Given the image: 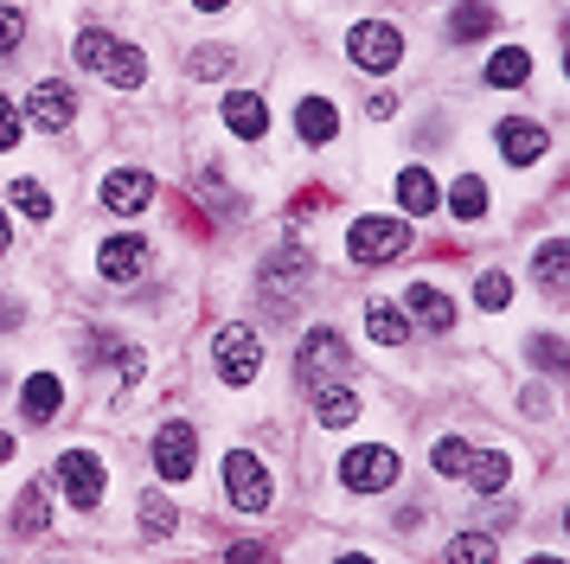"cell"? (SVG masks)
<instances>
[{
	"mask_svg": "<svg viewBox=\"0 0 570 564\" xmlns=\"http://www.w3.org/2000/svg\"><path fill=\"white\" fill-rule=\"evenodd\" d=\"M13 142H20V103L0 97V154L13 148Z\"/></svg>",
	"mask_w": 570,
	"mask_h": 564,
	"instance_id": "obj_37",
	"label": "cell"
},
{
	"mask_svg": "<svg viewBox=\"0 0 570 564\" xmlns=\"http://www.w3.org/2000/svg\"><path fill=\"white\" fill-rule=\"evenodd\" d=\"M468 461H474V443H468V436H442L430 468H436V475H468Z\"/></svg>",
	"mask_w": 570,
	"mask_h": 564,
	"instance_id": "obj_29",
	"label": "cell"
},
{
	"mask_svg": "<svg viewBox=\"0 0 570 564\" xmlns=\"http://www.w3.org/2000/svg\"><path fill=\"white\" fill-rule=\"evenodd\" d=\"M564 533H570V507H564Z\"/></svg>",
	"mask_w": 570,
	"mask_h": 564,
	"instance_id": "obj_45",
	"label": "cell"
},
{
	"mask_svg": "<svg viewBox=\"0 0 570 564\" xmlns=\"http://www.w3.org/2000/svg\"><path fill=\"white\" fill-rule=\"evenodd\" d=\"M493 142H500V154H507L513 167H532V161L551 148V135H544L539 123H525V116H507V123L493 128Z\"/></svg>",
	"mask_w": 570,
	"mask_h": 564,
	"instance_id": "obj_12",
	"label": "cell"
},
{
	"mask_svg": "<svg viewBox=\"0 0 570 564\" xmlns=\"http://www.w3.org/2000/svg\"><path fill=\"white\" fill-rule=\"evenodd\" d=\"M193 461H199V436H193V424H160V436H155L160 482H186V475H193Z\"/></svg>",
	"mask_w": 570,
	"mask_h": 564,
	"instance_id": "obj_10",
	"label": "cell"
},
{
	"mask_svg": "<svg viewBox=\"0 0 570 564\" xmlns=\"http://www.w3.org/2000/svg\"><path fill=\"white\" fill-rule=\"evenodd\" d=\"M20 32H27L20 7H0V51H13V46H20Z\"/></svg>",
	"mask_w": 570,
	"mask_h": 564,
	"instance_id": "obj_38",
	"label": "cell"
},
{
	"mask_svg": "<svg viewBox=\"0 0 570 564\" xmlns=\"http://www.w3.org/2000/svg\"><path fill=\"white\" fill-rule=\"evenodd\" d=\"M340 372H346V340H340L334 328L308 333V340H302V359H295V379L327 385V379H340Z\"/></svg>",
	"mask_w": 570,
	"mask_h": 564,
	"instance_id": "obj_8",
	"label": "cell"
},
{
	"mask_svg": "<svg viewBox=\"0 0 570 564\" xmlns=\"http://www.w3.org/2000/svg\"><path fill=\"white\" fill-rule=\"evenodd\" d=\"M71 116H78V97H71V84L65 77H39L27 90V123L32 128H71Z\"/></svg>",
	"mask_w": 570,
	"mask_h": 564,
	"instance_id": "obj_7",
	"label": "cell"
},
{
	"mask_svg": "<svg viewBox=\"0 0 570 564\" xmlns=\"http://www.w3.org/2000/svg\"><path fill=\"white\" fill-rule=\"evenodd\" d=\"M340 482L353 487V494H379V487L397 482V456L379 449V443H360V449H346V461H340Z\"/></svg>",
	"mask_w": 570,
	"mask_h": 564,
	"instance_id": "obj_6",
	"label": "cell"
},
{
	"mask_svg": "<svg viewBox=\"0 0 570 564\" xmlns=\"http://www.w3.org/2000/svg\"><path fill=\"white\" fill-rule=\"evenodd\" d=\"M314 417H321L327 430H346V424L360 417V398H353L346 385H314Z\"/></svg>",
	"mask_w": 570,
	"mask_h": 564,
	"instance_id": "obj_21",
	"label": "cell"
},
{
	"mask_svg": "<svg viewBox=\"0 0 570 564\" xmlns=\"http://www.w3.org/2000/svg\"><path fill=\"white\" fill-rule=\"evenodd\" d=\"M507 475H513V468H507V456H500V449H474V461H468V487L500 494V487H507Z\"/></svg>",
	"mask_w": 570,
	"mask_h": 564,
	"instance_id": "obj_26",
	"label": "cell"
},
{
	"mask_svg": "<svg viewBox=\"0 0 570 564\" xmlns=\"http://www.w3.org/2000/svg\"><path fill=\"white\" fill-rule=\"evenodd\" d=\"M525 353H532L539 372H570V347L558 340V333H532V347H525Z\"/></svg>",
	"mask_w": 570,
	"mask_h": 564,
	"instance_id": "obj_30",
	"label": "cell"
},
{
	"mask_svg": "<svg viewBox=\"0 0 570 564\" xmlns=\"http://www.w3.org/2000/svg\"><path fill=\"white\" fill-rule=\"evenodd\" d=\"M308 251H302V244H295V237H283V244H276V256H269V263H263V282H276V289H302V282H308ZM276 289H269V295H276Z\"/></svg>",
	"mask_w": 570,
	"mask_h": 564,
	"instance_id": "obj_15",
	"label": "cell"
},
{
	"mask_svg": "<svg viewBox=\"0 0 570 564\" xmlns=\"http://www.w3.org/2000/svg\"><path fill=\"white\" fill-rule=\"evenodd\" d=\"M13 449H20V443H13V436L0 430V461H13Z\"/></svg>",
	"mask_w": 570,
	"mask_h": 564,
	"instance_id": "obj_40",
	"label": "cell"
},
{
	"mask_svg": "<svg viewBox=\"0 0 570 564\" xmlns=\"http://www.w3.org/2000/svg\"><path fill=\"white\" fill-rule=\"evenodd\" d=\"M193 7H199V13H218V7H232V0H193Z\"/></svg>",
	"mask_w": 570,
	"mask_h": 564,
	"instance_id": "obj_42",
	"label": "cell"
},
{
	"mask_svg": "<svg viewBox=\"0 0 570 564\" xmlns=\"http://www.w3.org/2000/svg\"><path fill=\"white\" fill-rule=\"evenodd\" d=\"M52 487L46 482H32V487H20V500H13V533H27V538H39L46 526H52V500H46Z\"/></svg>",
	"mask_w": 570,
	"mask_h": 564,
	"instance_id": "obj_19",
	"label": "cell"
},
{
	"mask_svg": "<svg viewBox=\"0 0 570 564\" xmlns=\"http://www.w3.org/2000/svg\"><path fill=\"white\" fill-rule=\"evenodd\" d=\"M411 314L423 321V328H436V333L455 328V302L442 295L436 282H411Z\"/></svg>",
	"mask_w": 570,
	"mask_h": 564,
	"instance_id": "obj_20",
	"label": "cell"
},
{
	"mask_svg": "<svg viewBox=\"0 0 570 564\" xmlns=\"http://www.w3.org/2000/svg\"><path fill=\"white\" fill-rule=\"evenodd\" d=\"M186 71H193V77H232V71H237V51H232V46H199Z\"/></svg>",
	"mask_w": 570,
	"mask_h": 564,
	"instance_id": "obj_32",
	"label": "cell"
},
{
	"mask_svg": "<svg viewBox=\"0 0 570 564\" xmlns=\"http://www.w3.org/2000/svg\"><path fill=\"white\" fill-rule=\"evenodd\" d=\"M411 251V225H404V218H379V212H372V218H360V225L346 231V256H353V263H365V270H372V263H391V256H404Z\"/></svg>",
	"mask_w": 570,
	"mask_h": 564,
	"instance_id": "obj_2",
	"label": "cell"
},
{
	"mask_svg": "<svg viewBox=\"0 0 570 564\" xmlns=\"http://www.w3.org/2000/svg\"><path fill=\"white\" fill-rule=\"evenodd\" d=\"M564 32H570V26H564Z\"/></svg>",
	"mask_w": 570,
	"mask_h": 564,
	"instance_id": "obj_47",
	"label": "cell"
},
{
	"mask_svg": "<svg viewBox=\"0 0 570 564\" xmlns=\"http://www.w3.org/2000/svg\"><path fill=\"white\" fill-rule=\"evenodd\" d=\"M481 32H493V7L468 0V7H455V13H449V39H455V46H474Z\"/></svg>",
	"mask_w": 570,
	"mask_h": 564,
	"instance_id": "obj_25",
	"label": "cell"
},
{
	"mask_svg": "<svg viewBox=\"0 0 570 564\" xmlns=\"http://www.w3.org/2000/svg\"><path fill=\"white\" fill-rule=\"evenodd\" d=\"M58 405H65V385H58L52 372H32L27 391H20V410H27V424H52Z\"/></svg>",
	"mask_w": 570,
	"mask_h": 564,
	"instance_id": "obj_18",
	"label": "cell"
},
{
	"mask_svg": "<svg viewBox=\"0 0 570 564\" xmlns=\"http://www.w3.org/2000/svg\"><path fill=\"white\" fill-rule=\"evenodd\" d=\"M334 564H372V558H365V552H346V558H334Z\"/></svg>",
	"mask_w": 570,
	"mask_h": 564,
	"instance_id": "obj_43",
	"label": "cell"
},
{
	"mask_svg": "<svg viewBox=\"0 0 570 564\" xmlns=\"http://www.w3.org/2000/svg\"><path fill=\"white\" fill-rule=\"evenodd\" d=\"M564 71H570V58H564Z\"/></svg>",
	"mask_w": 570,
	"mask_h": 564,
	"instance_id": "obj_46",
	"label": "cell"
},
{
	"mask_svg": "<svg viewBox=\"0 0 570 564\" xmlns=\"http://www.w3.org/2000/svg\"><path fill=\"white\" fill-rule=\"evenodd\" d=\"M174 526H180V513H174V500H167V494H148V500H141V538H174Z\"/></svg>",
	"mask_w": 570,
	"mask_h": 564,
	"instance_id": "obj_27",
	"label": "cell"
},
{
	"mask_svg": "<svg viewBox=\"0 0 570 564\" xmlns=\"http://www.w3.org/2000/svg\"><path fill=\"white\" fill-rule=\"evenodd\" d=\"M212 366H218V379H225V385H250V379H257V366H263L257 328H244V321L218 328V340H212Z\"/></svg>",
	"mask_w": 570,
	"mask_h": 564,
	"instance_id": "obj_3",
	"label": "cell"
},
{
	"mask_svg": "<svg viewBox=\"0 0 570 564\" xmlns=\"http://www.w3.org/2000/svg\"><path fill=\"white\" fill-rule=\"evenodd\" d=\"M493 552H500V545H493L488 533H462L449 545V564H493Z\"/></svg>",
	"mask_w": 570,
	"mask_h": 564,
	"instance_id": "obj_33",
	"label": "cell"
},
{
	"mask_svg": "<svg viewBox=\"0 0 570 564\" xmlns=\"http://www.w3.org/2000/svg\"><path fill=\"white\" fill-rule=\"evenodd\" d=\"M13 205L27 212L32 225H46V218H52V193H46L39 179H13Z\"/></svg>",
	"mask_w": 570,
	"mask_h": 564,
	"instance_id": "obj_31",
	"label": "cell"
},
{
	"mask_svg": "<svg viewBox=\"0 0 570 564\" xmlns=\"http://www.w3.org/2000/svg\"><path fill=\"white\" fill-rule=\"evenodd\" d=\"M225 558L232 564H276V545H263V538H237Z\"/></svg>",
	"mask_w": 570,
	"mask_h": 564,
	"instance_id": "obj_36",
	"label": "cell"
},
{
	"mask_svg": "<svg viewBox=\"0 0 570 564\" xmlns=\"http://www.w3.org/2000/svg\"><path fill=\"white\" fill-rule=\"evenodd\" d=\"M295 128H302V142H308V148L334 142V128H340L334 103H327V97H302V109H295Z\"/></svg>",
	"mask_w": 570,
	"mask_h": 564,
	"instance_id": "obj_22",
	"label": "cell"
},
{
	"mask_svg": "<svg viewBox=\"0 0 570 564\" xmlns=\"http://www.w3.org/2000/svg\"><path fill=\"white\" fill-rule=\"evenodd\" d=\"M449 212H455L462 225H474V218L488 212V186H481L474 174H468V179H455V193H449Z\"/></svg>",
	"mask_w": 570,
	"mask_h": 564,
	"instance_id": "obj_28",
	"label": "cell"
},
{
	"mask_svg": "<svg viewBox=\"0 0 570 564\" xmlns=\"http://www.w3.org/2000/svg\"><path fill=\"white\" fill-rule=\"evenodd\" d=\"M346 51H353L360 71L385 77V71H397V58H404V32L385 26V20H360L353 32H346Z\"/></svg>",
	"mask_w": 570,
	"mask_h": 564,
	"instance_id": "obj_4",
	"label": "cell"
},
{
	"mask_svg": "<svg viewBox=\"0 0 570 564\" xmlns=\"http://www.w3.org/2000/svg\"><path fill=\"white\" fill-rule=\"evenodd\" d=\"M525 77H532V51H525V46H500L488 58V84H493V90H519Z\"/></svg>",
	"mask_w": 570,
	"mask_h": 564,
	"instance_id": "obj_23",
	"label": "cell"
},
{
	"mask_svg": "<svg viewBox=\"0 0 570 564\" xmlns=\"http://www.w3.org/2000/svg\"><path fill=\"white\" fill-rule=\"evenodd\" d=\"M365 328H372V340H379V347H404V340H411L404 308H391V302H365Z\"/></svg>",
	"mask_w": 570,
	"mask_h": 564,
	"instance_id": "obj_24",
	"label": "cell"
},
{
	"mask_svg": "<svg viewBox=\"0 0 570 564\" xmlns=\"http://www.w3.org/2000/svg\"><path fill=\"white\" fill-rule=\"evenodd\" d=\"M58 487H65L71 507H97L104 500V461L90 456V449H65L58 456Z\"/></svg>",
	"mask_w": 570,
	"mask_h": 564,
	"instance_id": "obj_9",
	"label": "cell"
},
{
	"mask_svg": "<svg viewBox=\"0 0 570 564\" xmlns=\"http://www.w3.org/2000/svg\"><path fill=\"white\" fill-rule=\"evenodd\" d=\"M365 116H372V123L397 116V97H391V90H372V97H365Z\"/></svg>",
	"mask_w": 570,
	"mask_h": 564,
	"instance_id": "obj_39",
	"label": "cell"
},
{
	"mask_svg": "<svg viewBox=\"0 0 570 564\" xmlns=\"http://www.w3.org/2000/svg\"><path fill=\"white\" fill-rule=\"evenodd\" d=\"M7 244H13V225H7V212H0V256H7Z\"/></svg>",
	"mask_w": 570,
	"mask_h": 564,
	"instance_id": "obj_41",
	"label": "cell"
},
{
	"mask_svg": "<svg viewBox=\"0 0 570 564\" xmlns=\"http://www.w3.org/2000/svg\"><path fill=\"white\" fill-rule=\"evenodd\" d=\"M78 65L97 71L104 84H116V90H141V77H148V58L135 46H122L116 32H104V26H83L78 32Z\"/></svg>",
	"mask_w": 570,
	"mask_h": 564,
	"instance_id": "obj_1",
	"label": "cell"
},
{
	"mask_svg": "<svg viewBox=\"0 0 570 564\" xmlns=\"http://www.w3.org/2000/svg\"><path fill=\"white\" fill-rule=\"evenodd\" d=\"M97 353H104L122 379H141V347H129V340H97Z\"/></svg>",
	"mask_w": 570,
	"mask_h": 564,
	"instance_id": "obj_34",
	"label": "cell"
},
{
	"mask_svg": "<svg viewBox=\"0 0 570 564\" xmlns=\"http://www.w3.org/2000/svg\"><path fill=\"white\" fill-rule=\"evenodd\" d=\"M97 270H104V282H135L148 270V244L135 231H116V237H104V251H97Z\"/></svg>",
	"mask_w": 570,
	"mask_h": 564,
	"instance_id": "obj_11",
	"label": "cell"
},
{
	"mask_svg": "<svg viewBox=\"0 0 570 564\" xmlns=\"http://www.w3.org/2000/svg\"><path fill=\"white\" fill-rule=\"evenodd\" d=\"M397 205H404V218H430L442 205V193H436V179H430V167H404L397 174Z\"/></svg>",
	"mask_w": 570,
	"mask_h": 564,
	"instance_id": "obj_16",
	"label": "cell"
},
{
	"mask_svg": "<svg viewBox=\"0 0 570 564\" xmlns=\"http://www.w3.org/2000/svg\"><path fill=\"white\" fill-rule=\"evenodd\" d=\"M218 482H225V494H232L237 513H263L269 507V468H263L250 449H232L225 468H218Z\"/></svg>",
	"mask_w": 570,
	"mask_h": 564,
	"instance_id": "obj_5",
	"label": "cell"
},
{
	"mask_svg": "<svg viewBox=\"0 0 570 564\" xmlns=\"http://www.w3.org/2000/svg\"><path fill=\"white\" fill-rule=\"evenodd\" d=\"M148 200H155V174H141V167H122V174L104 179V205L109 212H141Z\"/></svg>",
	"mask_w": 570,
	"mask_h": 564,
	"instance_id": "obj_13",
	"label": "cell"
},
{
	"mask_svg": "<svg viewBox=\"0 0 570 564\" xmlns=\"http://www.w3.org/2000/svg\"><path fill=\"white\" fill-rule=\"evenodd\" d=\"M525 564H564V558H525Z\"/></svg>",
	"mask_w": 570,
	"mask_h": 564,
	"instance_id": "obj_44",
	"label": "cell"
},
{
	"mask_svg": "<svg viewBox=\"0 0 570 564\" xmlns=\"http://www.w3.org/2000/svg\"><path fill=\"white\" fill-rule=\"evenodd\" d=\"M532 282H539V289H551V295H564V289H570V237L539 244V256H532Z\"/></svg>",
	"mask_w": 570,
	"mask_h": 564,
	"instance_id": "obj_17",
	"label": "cell"
},
{
	"mask_svg": "<svg viewBox=\"0 0 570 564\" xmlns=\"http://www.w3.org/2000/svg\"><path fill=\"white\" fill-rule=\"evenodd\" d=\"M225 128H232L237 142H257L263 128H269V109H263L257 90H225Z\"/></svg>",
	"mask_w": 570,
	"mask_h": 564,
	"instance_id": "obj_14",
	"label": "cell"
},
{
	"mask_svg": "<svg viewBox=\"0 0 570 564\" xmlns=\"http://www.w3.org/2000/svg\"><path fill=\"white\" fill-rule=\"evenodd\" d=\"M474 302H481V308H488V314H500V308H507V302H513V282H507V276H500V270H488V276H481V282H474Z\"/></svg>",
	"mask_w": 570,
	"mask_h": 564,
	"instance_id": "obj_35",
	"label": "cell"
}]
</instances>
